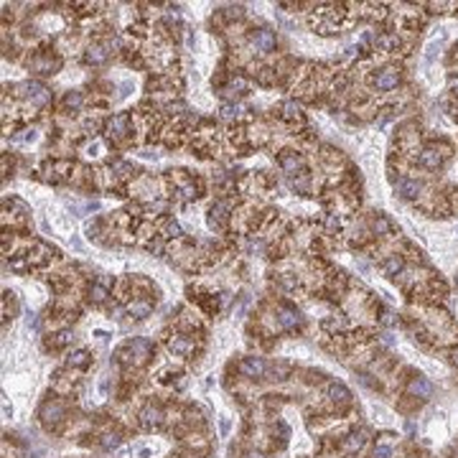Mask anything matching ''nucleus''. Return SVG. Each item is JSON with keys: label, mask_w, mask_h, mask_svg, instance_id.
<instances>
[{"label": "nucleus", "mask_w": 458, "mask_h": 458, "mask_svg": "<svg viewBox=\"0 0 458 458\" xmlns=\"http://www.w3.org/2000/svg\"><path fill=\"white\" fill-rule=\"evenodd\" d=\"M400 84V71L397 69H382L380 74H377V79H374V87L380 89V92H390V89H394Z\"/></svg>", "instance_id": "nucleus-1"}, {"label": "nucleus", "mask_w": 458, "mask_h": 458, "mask_svg": "<svg viewBox=\"0 0 458 458\" xmlns=\"http://www.w3.org/2000/svg\"><path fill=\"white\" fill-rule=\"evenodd\" d=\"M229 211H232V204H229V201H216V204H211V209H209V224H211V227H222V224L227 222Z\"/></svg>", "instance_id": "nucleus-2"}, {"label": "nucleus", "mask_w": 458, "mask_h": 458, "mask_svg": "<svg viewBox=\"0 0 458 458\" xmlns=\"http://www.w3.org/2000/svg\"><path fill=\"white\" fill-rule=\"evenodd\" d=\"M252 46L260 51V54H270L272 49H275V33L270 31V28H262L255 33V38H252Z\"/></svg>", "instance_id": "nucleus-3"}, {"label": "nucleus", "mask_w": 458, "mask_h": 458, "mask_svg": "<svg viewBox=\"0 0 458 458\" xmlns=\"http://www.w3.org/2000/svg\"><path fill=\"white\" fill-rule=\"evenodd\" d=\"M240 372L245 377H262L265 374V362L260 356H245L242 364H240Z\"/></svg>", "instance_id": "nucleus-4"}, {"label": "nucleus", "mask_w": 458, "mask_h": 458, "mask_svg": "<svg viewBox=\"0 0 458 458\" xmlns=\"http://www.w3.org/2000/svg\"><path fill=\"white\" fill-rule=\"evenodd\" d=\"M417 163H420L423 168H428V171H438V166L443 163V155H441L438 148H425V150L420 153Z\"/></svg>", "instance_id": "nucleus-5"}, {"label": "nucleus", "mask_w": 458, "mask_h": 458, "mask_svg": "<svg viewBox=\"0 0 458 458\" xmlns=\"http://www.w3.org/2000/svg\"><path fill=\"white\" fill-rule=\"evenodd\" d=\"M41 417H44L46 425L62 423V417H64V405H62V402H46L44 410H41Z\"/></svg>", "instance_id": "nucleus-6"}, {"label": "nucleus", "mask_w": 458, "mask_h": 458, "mask_svg": "<svg viewBox=\"0 0 458 458\" xmlns=\"http://www.w3.org/2000/svg\"><path fill=\"white\" fill-rule=\"evenodd\" d=\"M301 313L295 311V308H288V306H280L277 308V324L283 328H295V326H301Z\"/></svg>", "instance_id": "nucleus-7"}, {"label": "nucleus", "mask_w": 458, "mask_h": 458, "mask_svg": "<svg viewBox=\"0 0 458 458\" xmlns=\"http://www.w3.org/2000/svg\"><path fill=\"white\" fill-rule=\"evenodd\" d=\"M161 420H163V412H161L158 407L148 405V407L140 410V425H143V428H148V430H150V428H158Z\"/></svg>", "instance_id": "nucleus-8"}, {"label": "nucleus", "mask_w": 458, "mask_h": 458, "mask_svg": "<svg viewBox=\"0 0 458 458\" xmlns=\"http://www.w3.org/2000/svg\"><path fill=\"white\" fill-rule=\"evenodd\" d=\"M397 194L402 198H417V194H420V181H415V178H400Z\"/></svg>", "instance_id": "nucleus-9"}, {"label": "nucleus", "mask_w": 458, "mask_h": 458, "mask_svg": "<svg viewBox=\"0 0 458 458\" xmlns=\"http://www.w3.org/2000/svg\"><path fill=\"white\" fill-rule=\"evenodd\" d=\"M367 430H356V433H351L349 438H346V443H344V451L346 453H359L362 451V446L367 443Z\"/></svg>", "instance_id": "nucleus-10"}, {"label": "nucleus", "mask_w": 458, "mask_h": 458, "mask_svg": "<svg viewBox=\"0 0 458 458\" xmlns=\"http://www.w3.org/2000/svg\"><path fill=\"white\" fill-rule=\"evenodd\" d=\"M128 115H115L112 120H110V137H125L128 135Z\"/></svg>", "instance_id": "nucleus-11"}, {"label": "nucleus", "mask_w": 458, "mask_h": 458, "mask_svg": "<svg viewBox=\"0 0 458 458\" xmlns=\"http://www.w3.org/2000/svg\"><path fill=\"white\" fill-rule=\"evenodd\" d=\"M410 394H415V397H423V400H428V397L433 394V385H430L428 380H423V377H415V380L410 382Z\"/></svg>", "instance_id": "nucleus-12"}, {"label": "nucleus", "mask_w": 458, "mask_h": 458, "mask_svg": "<svg viewBox=\"0 0 458 458\" xmlns=\"http://www.w3.org/2000/svg\"><path fill=\"white\" fill-rule=\"evenodd\" d=\"M171 351L173 354H178V356H186V354H191L194 351V341L191 338H186V336H176V338H171Z\"/></svg>", "instance_id": "nucleus-13"}, {"label": "nucleus", "mask_w": 458, "mask_h": 458, "mask_svg": "<svg viewBox=\"0 0 458 458\" xmlns=\"http://www.w3.org/2000/svg\"><path fill=\"white\" fill-rule=\"evenodd\" d=\"M28 97H31L33 105H46L51 99V92L41 84H28Z\"/></svg>", "instance_id": "nucleus-14"}, {"label": "nucleus", "mask_w": 458, "mask_h": 458, "mask_svg": "<svg viewBox=\"0 0 458 458\" xmlns=\"http://www.w3.org/2000/svg\"><path fill=\"white\" fill-rule=\"evenodd\" d=\"M328 397H331V402H336V405H346L349 397H351V392H349L341 382H333V385L328 387Z\"/></svg>", "instance_id": "nucleus-15"}, {"label": "nucleus", "mask_w": 458, "mask_h": 458, "mask_svg": "<svg viewBox=\"0 0 458 458\" xmlns=\"http://www.w3.org/2000/svg\"><path fill=\"white\" fill-rule=\"evenodd\" d=\"M150 311H153L150 301H132L130 306H128V313H130L132 318H145V316H150Z\"/></svg>", "instance_id": "nucleus-16"}, {"label": "nucleus", "mask_w": 458, "mask_h": 458, "mask_svg": "<svg viewBox=\"0 0 458 458\" xmlns=\"http://www.w3.org/2000/svg\"><path fill=\"white\" fill-rule=\"evenodd\" d=\"M128 349H130L132 354H137V362H143L145 356H150V341L148 338H132L130 344H128Z\"/></svg>", "instance_id": "nucleus-17"}, {"label": "nucleus", "mask_w": 458, "mask_h": 458, "mask_svg": "<svg viewBox=\"0 0 458 458\" xmlns=\"http://www.w3.org/2000/svg\"><path fill=\"white\" fill-rule=\"evenodd\" d=\"M87 62H89V64H94V66L105 64V62H107V51H105L102 46H97V44H94V46H89V49H87Z\"/></svg>", "instance_id": "nucleus-18"}, {"label": "nucleus", "mask_w": 458, "mask_h": 458, "mask_svg": "<svg viewBox=\"0 0 458 458\" xmlns=\"http://www.w3.org/2000/svg\"><path fill=\"white\" fill-rule=\"evenodd\" d=\"M89 295H92V303H105L107 301V280L94 283L92 290H89Z\"/></svg>", "instance_id": "nucleus-19"}, {"label": "nucleus", "mask_w": 458, "mask_h": 458, "mask_svg": "<svg viewBox=\"0 0 458 458\" xmlns=\"http://www.w3.org/2000/svg\"><path fill=\"white\" fill-rule=\"evenodd\" d=\"M89 364V351L87 349H76V351H71V356H69V367H87Z\"/></svg>", "instance_id": "nucleus-20"}, {"label": "nucleus", "mask_w": 458, "mask_h": 458, "mask_svg": "<svg viewBox=\"0 0 458 458\" xmlns=\"http://www.w3.org/2000/svg\"><path fill=\"white\" fill-rule=\"evenodd\" d=\"M402 267H405V262L400 255H392V257H387L385 260V272L387 275H397V272H402Z\"/></svg>", "instance_id": "nucleus-21"}, {"label": "nucleus", "mask_w": 458, "mask_h": 458, "mask_svg": "<svg viewBox=\"0 0 458 458\" xmlns=\"http://www.w3.org/2000/svg\"><path fill=\"white\" fill-rule=\"evenodd\" d=\"M283 168L288 171V173H295V171H301L303 168V161L298 158V155H283Z\"/></svg>", "instance_id": "nucleus-22"}, {"label": "nucleus", "mask_w": 458, "mask_h": 458, "mask_svg": "<svg viewBox=\"0 0 458 458\" xmlns=\"http://www.w3.org/2000/svg\"><path fill=\"white\" fill-rule=\"evenodd\" d=\"M64 102H66V107H71V110H79V107H82V102H84V97H82L79 92H69Z\"/></svg>", "instance_id": "nucleus-23"}, {"label": "nucleus", "mask_w": 458, "mask_h": 458, "mask_svg": "<svg viewBox=\"0 0 458 458\" xmlns=\"http://www.w3.org/2000/svg\"><path fill=\"white\" fill-rule=\"evenodd\" d=\"M178 198H181V201H194V198H196V186H191V184L181 186V189H178Z\"/></svg>", "instance_id": "nucleus-24"}, {"label": "nucleus", "mask_w": 458, "mask_h": 458, "mask_svg": "<svg viewBox=\"0 0 458 458\" xmlns=\"http://www.w3.org/2000/svg\"><path fill=\"white\" fill-rule=\"evenodd\" d=\"M240 105H222L219 107V112H222V117H227V120H232V117H237L240 115Z\"/></svg>", "instance_id": "nucleus-25"}, {"label": "nucleus", "mask_w": 458, "mask_h": 458, "mask_svg": "<svg viewBox=\"0 0 458 458\" xmlns=\"http://www.w3.org/2000/svg\"><path fill=\"white\" fill-rule=\"evenodd\" d=\"M374 232H377V234H390L392 227H390V222H387L385 216H377V219H374Z\"/></svg>", "instance_id": "nucleus-26"}, {"label": "nucleus", "mask_w": 458, "mask_h": 458, "mask_svg": "<svg viewBox=\"0 0 458 458\" xmlns=\"http://www.w3.org/2000/svg\"><path fill=\"white\" fill-rule=\"evenodd\" d=\"M117 446H120V435L110 433V435H105V438H102V448H105V451H115Z\"/></svg>", "instance_id": "nucleus-27"}, {"label": "nucleus", "mask_w": 458, "mask_h": 458, "mask_svg": "<svg viewBox=\"0 0 458 458\" xmlns=\"http://www.w3.org/2000/svg\"><path fill=\"white\" fill-rule=\"evenodd\" d=\"M71 338H74V333H71V331H59V333H56V338H54V346H66Z\"/></svg>", "instance_id": "nucleus-28"}, {"label": "nucleus", "mask_w": 458, "mask_h": 458, "mask_svg": "<svg viewBox=\"0 0 458 458\" xmlns=\"http://www.w3.org/2000/svg\"><path fill=\"white\" fill-rule=\"evenodd\" d=\"M372 458H392V448H390V446H377Z\"/></svg>", "instance_id": "nucleus-29"}, {"label": "nucleus", "mask_w": 458, "mask_h": 458, "mask_svg": "<svg viewBox=\"0 0 458 458\" xmlns=\"http://www.w3.org/2000/svg\"><path fill=\"white\" fill-rule=\"evenodd\" d=\"M166 237H181L178 222H168V224H166Z\"/></svg>", "instance_id": "nucleus-30"}, {"label": "nucleus", "mask_w": 458, "mask_h": 458, "mask_svg": "<svg viewBox=\"0 0 458 458\" xmlns=\"http://www.w3.org/2000/svg\"><path fill=\"white\" fill-rule=\"evenodd\" d=\"M298 105L295 102H285V117H298Z\"/></svg>", "instance_id": "nucleus-31"}, {"label": "nucleus", "mask_w": 458, "mask_h": 458, "mask_svg": "<svg viewBox=\"0 0 458 458\" xmlns=\"http://www.w3.org/2000/svg\"><path fill=\"white\" fill-rule=\"evenodd\" d=\"M229 13H227V18H240L242 15V8H227Z\"/></svg>", "instance_id": "nucleus-32"}, {"label": "nucleus", "mask_w": 458, "mask_h": 458, "mask_svg": "<svg viewBox=\"0 0 458 458\" xmlns=\"http://www.w3.org/2000/svg\"><path fill=\"white\" fill-rule=\"evenodd\" d=\"M219 430H222V435H227V433H229V420H227V417H222V423H219Z\"/></svg>", "instance_id": "nucleus-33"}, {"label": "nucleus", "mask_w": 458, "mask_h": 458, "mask_svg": "<svg viewBox=\"0 0 458 458\" xmlns=\"http://www.w3.org/2000/svg\"><path fill=\"white\" fill-rule=\"evenodd\" d=\"M10 267L21 272V270H26V262H23V260H13V262H10Z\"/></svg>", "instance_id": "nucleus-34"}, {"label": "nucleus", "mask_w": 458, "mask_h": 458, "mask_svg": "<svg viewBox=\"0 0 458 458\" xmlns=\"http://www.w3.org/2000/svg\"><path fill=\"white\" fill-rule=\"evenodd\" d=\"M3 412H5V415H13V407H10V405L5 402V405H3Z\"/></svg>", "instance_id": "nucleus-35"}, {"label": "nucleus", "mask_w": 458, "mask_h": 458, "mask_svg": "<svg viewBox=\"0 0 458 458\" xmlns=\"http://www.w3.org/2000/svg\"><path fill=\"white\" fill-rule=\"evenodd\" d=\"M250 458H262V453H250Z\"/></svg>", "instance_id": "nucleus-36"}, {"label": "nucleus", "mask_w": 458, "mask_h": 458, "mask_svg": "<svg viewBox=\"0 0 458 458\" xmlns=\"http://www.w3.org/2000/svg\"><path fill=\"white\" fill-rule=\"evenodd\" d=\"M453 362H456V364H458V351H453Z\"/></svg>", "instance_id": "nucleus-37"}]
</instances>
